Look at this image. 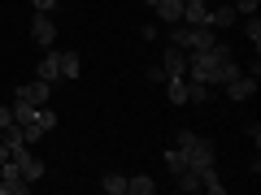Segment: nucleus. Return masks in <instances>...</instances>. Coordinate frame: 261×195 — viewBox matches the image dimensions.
Instances as JSON below:
<instances>
[{"mask_svg":"<svg viewBox=\"0 0 261 195\" xmlns=\"http://www.w3.org/2000/svg\"><path fill=\"white\" fill-rule=\"evenodd\" d=\"M166 95L170 104H187V78H166Z\"/></svg>","mask_w":261,"mask_h":195,"instance_id":"nucleus-13","label":"nucleus"},{"mask_svg":"<svg viewBox=\"0 0 261 195\" xmlns=\"http://www.w3.org/2000/svg\"><path fill=\"white\" fill-rule=\"evenodd\" d=\"M5 156H9V148H5V139H0V160H5Z\"/></svg>","mask_w":261,"mask_h":195,"instance_id":"nucleus-24","label":"nucleus"},{"mask_svg":"<svg viewBox=\"0 0 261 195\" xmlns=\"http://www.w3.org/2000/svg\"><path fill=\"white\" fill-rule=\"evenodd\" d=\"M166 169H170V174H178V169H187V156H183V148L166 152Z\"/></svg>","mask_w":261,"mask_h":195,"instance_id":"nucleus-18","label":"nucleus"},{"mask_svg":"<svg viewBox=\"0 0 261 195\" xmlns=\"http://www.w3.org/2000/svg\"><path fill=\"white\" fill-rule=\"evenodd\" d=\"M252 91H257V74H240L226 83V95L231 100H252Z\"/></svg>","mask_w":261,"mask_h":195,"instance_id":"nucleus-10","label":"nucleus"},{"mask_svg":"<svg viewBox=\"0 0 261 195\" xmlns=\"http://www.w3.org/2000/svg\"><path fill=\"white\" fill-rule=\"evenodd\" d=\"M187 104H209V83H187Z\"/></svg>","mask_w":261,"mask_h":195,"instance_id":"nucleus-15","label":"nucleus"},{"mask_svg":"<svg viewBox=\"0 0 261 195\" xmlns=\"http://www.w3.org/2000/svg\"><path fill=\"white\" fill-rule=\"evenodd\" d=\"M35 74L44 78V83H61V56H57V48H44V56H39Z\"/></svg>","mask_w":261,"mask_h":195,"instance_id":"nucleus-7","label":"nucleus"},{"mask_svg":"<svg viewBox=\"0 0 261 195\" xmlns=\"http://www.w3.org/2000/svg\"><path fill=\"white\" fill-rule=\"evenodd\" d=\"M187 78H196V83H218V61L209 52H187Z\"/></svg>","mask_w":261,"mask_h":195,"instance_id":"nucleus-3","label":"nucleus"},{"mask_svg":"<svg viewBox=\"0 0 261 195\" xmlns=\"http://www.w3.org/2000/svg\"><path fill=\"white\" fill-rule=\"evenodd\" d=\"M18 100H27V104H35V109H44V104L53 100V83H44V78H35V83L18 87Z\"/></svg>","mask_w":261,"mask_h":195,"instance_id":"nucleus-4","label":"nucleus"},{"mask_svg":"<svg viewBox=\"0 0 261 195\" xmlns=\"http://www.w3.org/2000/svg\"><path fill=\"white\" fill-rule=\"evenodd\" d=\"M244 35H248V44H252V48L261 44V22H257V13H252V18L244 22Z\"/></svg>","mask_w":261,"mask_h":195,"instance_id":"nucleus-20","label":"nucleus"},{"mask_svg":"<svg viewBox=\"0 0 261 195\" xmlns=\"http://www.w3.org/2000/svg\"><path fill=\"white\" fill-rule=\"evenodd\" d=\"M257 9H261V0H235V13H244V18H252Z\"/></svg>","mask_w":261,"mask_h":195,"instance_id":"nucleus-21","label":"nucleus"},{"mask_svg":"<svg viewBox=\"0 0 261 195\" xmlns=\"http://www.w3.org/2000/svg\"><path fill=\"white\" fill-rule=\"evenodd\" d=\"M157 191V182H152L148 174H135V178H126V195H152Z\"/></svg>","mask_w":261,"mask_h":195,"instance_id":"nucleus-12","label":"nucleus"},{"mask_svg":"<svg viewBox=\"0 0 261 195\" xmlns=\"http://www.w3.org/2000/svg\"><path fill=\"white\" fill-rule=\"evenodd\" d=\"M35 121H39V130H44V135H48V130H57V113L48 109V104H44V109L35 113Z\"/></svg>","mask_w":261,"mask_h":195,"instance_id":"nucleus-19","label":"nucleus"},{"mask_svg":"<svg viewBox=\"0 0 261 195\" xmlns=\"http://www.w3.org/2000/svg\"><path fill=\"white\" fill-rule=\"evenodd\" d=\"M9 126H13V109H5V104H0V135H5Z\"/></svg>","mask_w":261,"mask_h":195,"instance_id":"nucleus-22","label":"nucleus"},{"mask_svg":"<svg viewBox=\"0 0 261 195\" xmlns=\"http://www.w3.org/2000/svg\"><path fill=\"white\" fill-rule=\"evenodd\" d=\"M161 70H166V78H187V52L170 44L166 56H161Z\"/></svg>","mask_w":261,"mask_h":195,"instance_id":"nucleus-5","label":"nucleus"},{"mask_svg":"<svg viewBox=\"0 0 261 195\" xmlns=\"http://www.w3.org/2000/svg\"><path fill=\"white\" fill-rule=\"evenodd\" d=\"M31 5H35L39 13H48V9H57V0H31Z\"/></svg>","mask_w":261,"mask_h":195,"instance_id":"nucleus-23","label":"nucleus"},{"mask_svg":"<svg viewBox=\"0 0 261 195\" xmlns=\"http://www.w3.org/2000/svg\"><path fill=\"white\" fill-rule=\"evenodd\" d=\"M152 9H157V18L166 22H183V0H157V5H152Z\"/></svg>","mask_w":261,"mask_h":195,"instance_id":"nucleus-11","label":"nucleus"},{"mask_svg":"<svg viewBox=\"0 0 261 195\" xmlns=\"http://www.w3.org/2000/svg\"><path fill=\"white\" fill-rule=\"evenodd\" d=\"M61 56V78H79V52H57Z\"/></svg>","mask_w":261,"mask_h":195,"instance_id":"nucleus-17","label":"nucleus"},{"mask_svg":"<svg viewBox=\"0 0 261 195\" xmlns=\"http://www.w3.org/2000/svg\"><path fill=\"white\" fill-rule=\"evenodd\" d=\"M209 5H218V0H209Z\"/></svg>","mask_w":261,"mask_h":195,"instance_id":"nucleus-25","label":"nucleus"},{"mask_svg":"<svg viewBox=\"0 0 261 195\" xmlns=\"http://www.w3.org/2000/svg\"><path fill=\"white\" fill-rule=\"evenodd\" d=\"M35 104H27V100H18V95H13V121H18V126H27V121H35Z\"/></svg>","mask_w":261,"mask_h":195,"instance_id":"nucleus-14","label":"nucleus"},{"mask_svg":"<svg viewBox=\"0 0 261 195\" xmlns=\"http://www.w3.org/2000/svg\"><path fill=\"white\" fill-rule=\"evenodd\" d=\"M100 191H105V195H126V178H122V174H105Z\"/></svg>","mask_w":261,"mask_h":195,"instance_id":"nucleus-16","label":"nucleus"},{"mask_svg":"<svg viewBox=\"0 0 261 195\" xmlns=\"http://www.w3.org/2000/svg\"><path fill=\"white\" fill-rule=\"evenodd\" d=\"M235 22H240L235 5H222V0H218V5H209V26H214V30H226V26H235Z\"/></svg>","mask_w":261,"mask_h":195,"instance_id":"nucleus-8","label":"nucleus"},{"mask_svg":"<svg viewBox=\"0 0 261 195\" xmlns=\"http://www.w3.org/2000/svg\"><path fill=\"white\" fill-rule=\"evenodd\" d=\"M27 191H31V182L22 178L18 160L5 156V160H0V195H27Z\"/></svg>","mask_w":261,"mask_h":195,"instance_id":"nucleus-2","label":"nucleus"},{"mask_svg":"<svg viewBox=\"0 0 261 195\" xmlns=\"http://www.w3.org/2000/svg\"><path fill=\"white\" fill-rule=\"evenodd\" d=\"M178 148H183V156H187V165H192V169L214 165V143H209L205 135H192V130H183V135H178Z\"/></svg>","mask_w":261,"mask_h":195,"instance_id":"nucleus-1","label":"nucleus"},{"mask_svg":"<svg viewBox=\"0 0 261 195\" xmlns=\"http://www.w3.org/2000/svg\"><path fill=\"white\" fill-rule=\"evenodd\" d=\"M183 22L187 26H209V0H183Z\"/></svg>","mask_w":261,"mask_h":195,"instance_id":"nucleus-9","label":"nucleus"},{"mask_svg":"<svg viewBox=\"0 0 261 195\" xmlns=\"http://www.w3.org/2000/svg\"><path fill=\"white\" fill-rule=\"evenodd\" d=\"M31 39H35V44H44V48L57 44V26H53V18H48V13H35V18H31Z\"/></svg>","mask_w":261,"mask_h":195,"instance_id":"nucleus-6","label":"nucleus"}]
</instances>
